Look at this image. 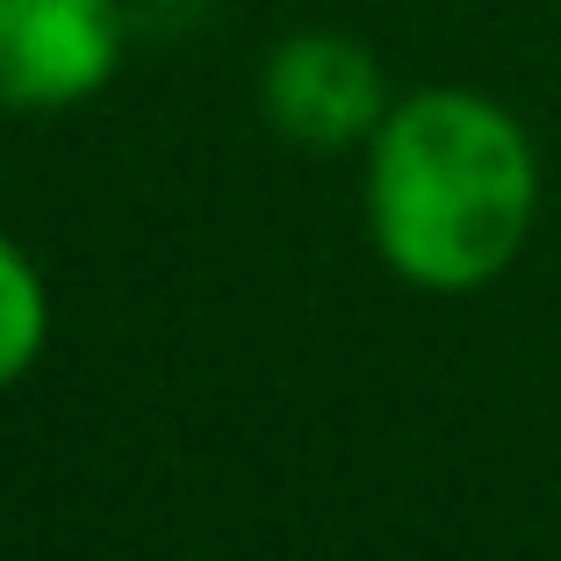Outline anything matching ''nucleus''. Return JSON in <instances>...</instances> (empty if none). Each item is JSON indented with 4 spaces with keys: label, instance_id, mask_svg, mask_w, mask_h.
I'll return each mask as SVG.
<instances>
[{
    "label": "nucleus",
    "instance_id": "obj_1",
    "mask_svg": "<svg viewBox=\"0 0 561 561\" xmlns=\"http://www.w3.org/2000/svg\"><path fill=\"white\" fill-rule=\"evenodd\" d=\"M360 209L381 266L425 296H476L512 274L540 216V151L504 101L417 87L367 137Z\"/></svg>",
    "mask_w": 561,
    "mask_h": 561
},
{
    "label": "nucleus",
    "instance_id": "obj_2",
    "mask_svg": "<svg viewBox=\"0 0 561 561\" xmlns=\"http://www.w3.org/2000/svg\"><path fill=\"white\" fill-rule=\"evenodd\" d=\"M123 0H0V108L58 116L123 66Z\"/></svg>",
    "mask_w": 561,
    "mask_h": 561
},
{
    "label": "nucleus",
    "instance_id": "obj_3",
    "mask_svg": "<svg viewBox=\"0 0 561 561\" xmlns=\"http://www.w3.org/2000/svg\"><path fill=\"white\" fill-rule=\"evenodd\" d=\"M260 108L288 145L302 151H367L381 116L397 108L381 58L346 30H296L266 50L260 72Z\"/></svg>",
    "mask_w": 561,
    "mask_h": 561
},
{
    "label": "nucleus",
    "instance_id": "obj_4",
    "mask_svg": "<svg viewBox=\"0 0 561 561\" xmlns=\"http://www.w3.org/2000/svg\"><path fill=\"white\" fill-rule=\"evenodd\" d=\"M50 346V288L36 260L0 231V389H15Z\"/></svg>",
    "mask_w": 561,
    "mask_h": 561
}]
</instances>
